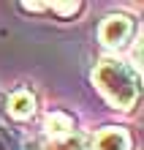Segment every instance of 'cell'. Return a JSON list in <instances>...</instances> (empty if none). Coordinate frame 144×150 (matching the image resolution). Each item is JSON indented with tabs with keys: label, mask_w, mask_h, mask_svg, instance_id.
I'll return each instance as SVG.
<instances>
[{
	"label": "cell",
	"mask_w": 144,
	"mask_h": 150,
	"mask_svg": "<svg viewBox=\"0 0 144 150\" xmlns=\"http://www.w3.org/2000/svg\"><path fill=\"white\" fill-rule=\"evenodd\" d=\"M44 128H46L49 139H55V137H65V134H71V131H74V123H71L68 115L60 112V115H49L46 123H44Z\"/></svg>",
	"instance_id": "8992f818"
},
{
	"label": "cell",
	"mask_w": 144,
	"mask_h": 150,
	"mask_svg": "<svg viewBox=\"0 0 144 150\" xmlns=\"http://www.w3.org/2000/svg\"><path fill=\"white\" fill-rule=\"evenodd\" d=\"M41 150H84V137L82 134H65V137H55L49 142H44Z\"/></svg>",
	"instance_id": "5b68a950"
},
{
	"label": "cell",
	"mask_w": 144,
	"mask_h": 150,
	"mask_svg": "<svg viewBox=\"0 0 144 150\" xmlns=\"http://www.w3.org/2000/svg\"><path fill=\"white\" fill-rule=\"evenodd\" d=\"M93 150H131V137L122 128H103L95 134Z\"/></svg>",
	"instance_id": "3957f363"
},
{
	"label": "cell",
	"mask_w": 144,
	"mask_h": 150,
	"mask_svg": "<svg viewBox=\"0 0 144 150\" xmlns=\"http://www.w3.org/2000/svg\"><path fill=\"white\" fill-rule=\"evenodd\" d=\"M98 36H101V44L109 49H122L125 44L131 41L133 36V19L128 14H112L106 16L101 30H98Z\"/></svg>",
	"instance_id": "7a4b0ae2"
},
{
	"label": "cell",
	"mask_w": 144,
	"mask_h": 150,
	"mask_svg": "<svg viewBox=\"0 0 144 150\" xmlns=\"http://www.w3.org/2000/svg\"><path fill=\"white\" fill-rule=\"evenodd\" d=\"M8 112H11L14 117H19V120L30 117L35 112V98L27 96V93H14L11 98H8Z\"/></svg>",
	"instance_id": "277c9868"
},
{
	"label": "cell",
	"mask_w": 144,
	"mask_h": 150,
	"mask_svg": "<svg viewBox=\"0 0 144 150\" xmlns=\"http://www.w3.org/2000/svg\"><path fill=\"white\" fill-rule=\"evenodd\" d=\"M93 79L101 96L117 109H131L139 98V76L120 60H101L95 66Z\"/></svg>",
	"instance_id": "6da1fadb"
}]
</instances>
